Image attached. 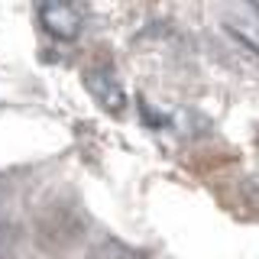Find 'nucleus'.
<instances>
[{
    "label": "nucleus",
    "mask_w": 259,
    "mask_h": 259,
    "mask_svg": "<svg viewBox=\"0 0 259 259\" xmlns=\"http://www.w3.org/2000/svg\"><path fill=\"white\" fill-rule=\"evenodd\" d=\"M39 23L46 32L55 39H75L84 26V7L78 4H62V0H49L39 7Z\"/></svg>",
    "instance_id": "f257e3e1"
},
{
    "label": "nucleus",
    "mask_w": 259,
    "mask_h": 259,
    "mask_svg": "<svg viewBox=\"0 0 259 259\" xmlns=\"http://www.w3.org/2000/svg\"><path fill=\"white\" fill-rule=\"evenodd\" d=\"M84 88H88V94H91L104 110L120 113L126 107L123 84H120V78L113 75V68H107V65H94V68H88L84 71Z\"/></svg>",
    "instance_id": "f03ea898"
}]
</instances>
